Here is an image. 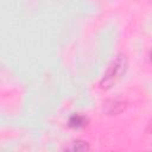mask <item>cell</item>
<instances>
[{"label":"cell","instance_id":"1","mask_svg":"<svg viewBox=\"0 0 152 152\" xmlns=\"http://www.w3.org/2000/svg\"><path fill=\"white\" fill-rule=\"evenodd\" d=\"M127 70V58L125 55H119L115 57L113 63L109 65L108 70L103 75L100 87L102 89H109L112 88L126 72Z\"/></svg>","mask_w":152,"mask_h":152},{"label":"cell","instance_id":"2","mask_svg":"<svg viewBox=\"0 0 152 152\" xmlns=\"http://www.w3.org/2000/svg\"><path fill=\"white\" fill-rule=\"evenodd\" d=\"M87 124H88V119L82 114H72L68 121V125L74 129L83 128L84 126H87Z\"/></svg>","mask_w":152,"mask_h":152},{"label":"cell","instance_id":"3","mask_svg":"<svg viewBox=\"0 0 152 152\" xmlns=\"http://www.w3.org/2000/svg\"><path fill=\"white\" fill-rule=\"evenodd\" d=\"M89 148L90 147H89L88 142L82 141V140H75L69 146L65 147V150H68V151H88Z\"/></svg>","mask_w":152,"mask_h":152},{"label":"cell","instance_id":"4","mask_svg":"<svg viewBox=\"0 0 152 152\" xmlns=\"http://www.w3.org/2000/svg\"><path fill=\"white\" fill-rule=\"evenodd\" d=\"M147 132L152 133V118H151V120H150V122H148V125H147Z\"/></svg>","mask_w":152,"mask_h":152},{"label":"cell","instance_id":"5","mask_svg":"<svg viewBox=\"0 0 152 152\" xmlns=\"http://www.w3.org/2000/svg\"><path fill=\"white\" fill-rule=\"evenodd\" d=\"M150 61H151V63H152V50H151V53H150Z\"/></svg>","mask_w":152,"mask_h":152}]
</instances>
